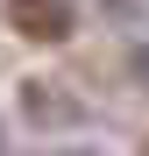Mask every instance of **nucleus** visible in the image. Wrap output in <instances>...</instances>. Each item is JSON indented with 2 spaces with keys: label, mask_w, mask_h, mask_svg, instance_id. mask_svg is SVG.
Segmentation results:
<instances>
[{
  "label": "nucleus",
  "mask_w": 149,
  "mask_h": 156,
  "mask_svg": "<svg viewBox=\"0 0 149 156\" xmlns=\"http://www.w3.org/2000/svg\"><path fill=\"white\" fill-rule=\"evenodd\" d=\"M7 21L29 43H71V29H78L71 0H7Z\"/></svg>",
  "instance_id": "1"
},
{
  "label": "nucleus",
  "mask_w": 149,
  "mask_h": 156,
  "mask_svg": "<svg viewBox=\"0 0 149 156\" xmlns=\"http://www.w3.org/2000/svg\"><path fill=\"white\" fill-rule=\"evenodd\" d=\"M0 142H7V135H0Z\"/></svg>",
  "instance_id": "2"
}]
</instances>
